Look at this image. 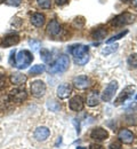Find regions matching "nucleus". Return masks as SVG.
<instances>
[{
    "label": "nucleus",
    "mask_w": 137,
    "mask_h": 149,
    "mask_svg": "<svg viewBox=\"0 0 137 149\" xmlns=\"http://www.w3.org/2000/svg\"><path fill=\"white\" fill-rule=\"evenodd\" d=\"M88 60H89V56L88 54L85 56H82V57H78V58H74V62L79 64V65H83V64H86L87 62H88Z\"/></svg>",
    "instance_id": "obj_27"
},
{
    "label": "nucleus",
    "mask_w": 137,
    "mask_h": 149,
    "mask_svg": "<svg viewBox=\"0 0 137 149\" xmlns=\"http://www.w3.org/2000/svg\"><path fill=\"white\" fill-rule=\"evenodd\" d=\"M6 86V77L5 74H0V90H2Z\"/></svg>",
    "instance_id": "obj_28"
},
{
    "label": "nucleus",
    "mask_w": 137,
    "mask_h": 149,
    "mask_svg": "<svg viewBox=\"0 0 137 149\" xmlns=\"http://www.w3.org/2000/svg\"><path fill=\"white\" fill-rule=\"evenodd\" d=\"M40 57H41V60H42L45 63H50V62L53 61V55H52L50 51H48V49H46V48H42V49L40 51Z\"/></svg>",
    "instance_id": "obj_20"
},
{
    "label": "nucleus",
    "mask_w": 137,
    "mask_h": 149,
    "mask_svg": "<svg viewBox=\"0 0 137 149\" xmlns=\"http://www.w3.org/2000/svg\"><path fill=\"white\" fill-rule=\"evenodd\" d=\"M55 1H56V3L59 5V6H62V5H64V3L67 2V0H55Z\"/></svg>",
    "instance_id": "obj_33"
},
{
    "label": "nucleus",
    "mask_w": 137,
    "mask_h": 149,
    "mask_svg": "<svg viewBox=\"0 0 137 149\" xmlns=\"http://www.w3.org/2000/svg\"><path fill=\"white\" fill-rule=\"evenodd\" d=\"M98 102H99V96H98L97 92H92L89 93L88 97H87V104L89 107H95L97 106Z\"/></svg>",
    "instance_id": "obj_19"
},
{
    "label": "nucleus",
    "mask_w": 137,
    "mask_h": 149,
    "mask_svg": "<svg viewBox=\"0 0 137 149\" xmlns=\"http://www.w3.org/2000/svg\"><path fill=\"white\" fill-rule=\"evenodd\" d=\"M127 33H128V31H127V30H126V31H123V32H120V33H118V35H116V36H113L112 38L107 39V40H106V44H112V42L117 41V40H119V39H121L123 36H126Z\"/></svg>",
    "instance_id": "obj_25"
},
{
    "label": "nucleus",
    "mask_w": 137,
    "mask_h": 149,
    "mask_svg": "<svg viewBox=\"0 0 137 149\" xmlns=\"http://www.w3.org/2000/svg\"><path fill=\"white\" fill-rule=\"evenodd\" d=\"M90 136L94 140L103 141V140H105V139L109 138V132L105 130V129H103V127H96V129H94V130L92 131Z\"/></svg>",
    "instance_id": "obj_10"
},
{
    "label": "nucleus",
    "mask_w": 137,
    "mask_h": 149,
    "mask_svg": "<svg viewBox=\"0 0 137 149\" xmlns=\"http://www.w3.org/2000/svg\"><path fill=\"white\" fill-rule=\"evenodd\" d=\"M106 36V30L103 29V28H99V29H96L94 32H93V37L95 39H103V38Z\"/></svg>",
    "instance_id": "obj_23"
},
{
    "label": "nucleus",
    "mask_w": 137,
    "mask_h": 149,
    "mask_svg": "<svg viewBox=\"0 0 137 149\" xmlns=\"http://www.w3.org/2000/svg\"><path fill=\"white\" fill-rule=\"evenodd\" d=\"M118 47H119L118 44L111 45V46H106L105 48L102 49V54H103V55H109V54H111V53H114L118 49Z\"/></svg>",
    "instance_id": "obj_22"
},
{
    "label": "nucleus",
    "mask_w": 137,
    "mask_h": 149,
    "mask_svg": "<svg viewBox=\"0 0 137 149\" xmlns=\"http://www.w3.org/2000/svg\"><path fill=\"white\" fill-rule=\"evenodd\" d=\"M45 70H46V68H45L43 64H36L30 69V74L32 76H37V74H42Z\"/></svg>",
    "instance_id": "obj_21"
},
{
    "label": "nucleus",
    "mask_w": 137,
    "mask_h": 149,
    "mask_svg": "<svg viewBox=\"0 0 137 149\" xmlns=\"http://www.w3.org/2000/svg\"><path fill=\"white\" fill-rule=\"evenodd\" d=\"M122 1H125V2H127V1H129V0H122Z\"/></svg>",
    "instance_id": "obj_36"
},
{
    "label": "nucleus",
    "mask_w": 137,
    "mask_h": 149,
    "mask_svg": "<svg viewBox=\"0 0 137 149\" xmlns=\"http://www.w3.org/2000/svg\"><path fill=\"white\" fill-rule=\"evenodd\" d=\"M118 138L120 139L121 142L123 143H127V145H130L133 141H134V134L127 129H121L118 133Z\"/></svg>",
    "instance_id": "obj_8"
},
{
    "label": "nucleus",
    "mask_w": 137,
    "mask_h": 149,
    "mask_svg": "<svg viewBox=\"0 0 137 149\" xmlns=\"http://www.w3.org/2000/svg\"><path fill=\"white\" fill-rule=\"evenodd\" d=\"M135 88H136L135 85H129V86H127L126 88H123L122 92L119 94V96L116 99L114 106H120V104H122L123 102H126L128 99H130L133 93L135 92Z\"/></svg>",
    "instance_id": "obj_3"
},
{
    "label": "nucleus",
    "mask_w": 137,
    "mask_h": 149,
    "mask_svg": "<svg viewBox=\"0 0 137 149\" xmlns=\"http://www.w3.org/2000/svg\"><path fill=\"white\" fill-rule=\"evenodd\" d=\"M129 109H133V110L137 111V102H133V103L129 106Z\"/></svg>",
    "instance_id": "obj_32"
},
{
    "label": "nucleus",
    "mask_w": 137,
    "mask_h": 149,
    "mask_svg": "<svg viewBox=\"0 0 137 149\" xmlns=\"http://www.w3.org/2000/svg\"><path fill=\"white\" fill-rule=\"evenodd\" d=\"M73 84L74 86L79 88V90H85L87 87H89L92 84H90V79L87 77V76H79L76 77L73 79Z\"/></svg>",
    "instance_id": "obj_9"
},
{
    "label": "nucleus",
    "mask_w": 137,
    "mask_h": 149,
    "mask_svg": "<svg viewBox=\"0 0 137 149\" xmlns=\"http://www.w3.org/2000/svg\"><path fill=\"white\" fill-rule=\"evenodd\" d=\"M45 21H46V17H45V15L41 14V13H36V14H33V15L31 16V23H32L34 26H38V28L43 25Z\"/></svg>",
    "instance_id": "obj_18"
},
{
    "label": "nucleus",
    "mask_w": 137,
    "mask_h": 149,
    "mask_svg": "<svg viewBox=\"0 0 137 149\" xmlns=\"http://www.w3.org/2000/svg\"><path fill=\"white\" fill-rule=\"evenodd\" d=\"M33 61V55L30 51H26V49H23L20 51L17 54H16V58H15V65L19 68V69H26Z\"/></svg>",
    "instance_id": "obj_1"
},
{
    "label": "nucleus",
    "mask_w": 137,
    "mask_h": 149,
    "mask_svg": "<svg viewBox=\"0 0 137 149\" xmlns=\"http://www.w3.org/2000/svg\"><path fill=\"white\" fill-rule=\"evenodd\" d=\"M69 107L73 111H80V110H82L83 109V100H82V97L78 96V95L73 96L69 101Z\"/></svg>",
    "instance_id": "obj_11"
},
{
    "label": "nucleus",
    "mask_w": 137,
    "mask_h": 149,
    "mask_svg": "<svg viewBox=\"0 0 137 149\" xmlns=\"http://www.w3.org/2000/svg\"><path fill=\"white\" fill-rule=\"evenodd\" d=\"M31 93L36 97H41L43 94L46 93V84L42 80H36L31 84Z\"/></svg>",
    "instance_id": "obj_6"
},
{
    "label": "nucleus",
    "mask_w": 137,
    "mask_h": 149,
    "mask_svg": "<svg viewBox=\"0 0 137 149\" xmlns=\"http://www.w3.org/2000/svg\"><path fill=\"white\" fill-rule=\"evenodd\" d=\"M19 42H20V37L17 35H9L2 39L1 46L2 47H12V46L17 45Z\"/></svg>",
    "instance_id": "obj_13"
},
{
    "label": "nucleus",
    "mask_w": 137,
    "mask_h": 149,
    "mask_svg": "<svg viewBox=\"0 0 137 149\" xmlns=\"http://www.w3.org/2000/svg\"><path fill=\"white\" fill-rule=\"evenodd\" d=\"M70 65V58L66 55H61L53 63V65L50 67V72L52 74H57V72H64L65 70H67Z\"/></svg>",
    "instance_id": "obj_2"
},
{
    "label": "nucleus",
    "mask_w": 137,
    "mask_h": 149,
    "mask_svg": "<svg viewBox=\"0 0 137 149\" xmlns=\"http://www.w3.org/2000/svg\"><path fill=\"white\" fill-rule=\"evenodd\" d=\"M71 94V86L69 84H62L57 87V96L59 99H66Z\"/></svg>",
    "instance_id": "obj_16"
},
{
    "label": "nucleus",
    "mask_w": 137,
    "mask_h": 149,
    "mask_svg": "<svg viewBox=\"0 0 137 149\" xmlns=\"http://www.w3.org/2000/svg\"><path fill=\"white\" fill-rule=\"evenodd\" d=\"M26 80H28L26 76L23 74H20V72L13 74L10 76V81H12V84H14V85H23Z\"/></svg>",
    "instance_id": "obj_17"
},
{
    "label": "nucleus",
    "mask_w": 137,
    "mask_h": 149,
    "mask_svg": "<svg viewBox=\"0 0 137 149\" xmlns=\"http://www.w3.org/2000/svg\"><path fill=\"white\" fill-rule=\"evenodd\" d=\"M59 31H61V25H59V23L56 19H53V21H50L48 23V25H47V32H48V35H50V36H57L59 33Z\"/></svg>",
    "instance_id": "obj_15"
},
{
    "label": "nucleus",
    "mask_w": 137,
    "mask_h": 149,
    "mask_svg": "<svg viewBox=\"0 0 137 149\" xmlns=\"http://www.w3.org/2000/svg\"><path fill=\"white\" fill-rule=\"evenodd\" d=\"M71 54L74 56V58H78V57H82V56L87 55L88 53V46H85V45H74L72 46V48L70 49Z\"/></svg>",
    "instance_id": "obj_12"
},
{
    "label": "nucleus",
    "mask_w": 137,
    "mask_h": 149,
    "mask_svg": "<svg viewBox=\"0 0 137 149\" xmlns=\"http://www.w3.org/2000/svg\"><path fill=\"white\" fill-rule=\"evenodd\" d=\"M8 97L12 102H23L28 97V94L24 88H14L9 92Z\"/></svg>",
    "instance_id": "obj_5"
},
{
    "label": "nucleus",
    "mask_w": 137,
    "mask_h": 149,
    "mask_svg": "<svg viewBox=\"0 0 137 149\" xmlns=\"http://www.w3.org/2000/svg\"><path fill=\"white\" fill-rule=\"evenodd\" d=\"M49 135H50V131H49V129H47L45 126L38 127L37 130L34 131V138L38 141H45L46 139H48Z\"/></svg>",
    "instance_id": "obj_14"
},
{
    "label": "nucleus",
    "mask_w": 137,
    "mask_h": 149,
    "mask_svg": "<svg viewBox=\"0 0 137 149\" xmlns=\"http://www.w3.org/2000/svg\"><path fill=\"white\" fill-rule=\"evenodd\" d=\"M22 0H8V3L12 6H19Z\"/></svg>",
    "instance_id": "obj_29"
},
{
    "label": "nucleus",
    "mask_w": 137,
    "mask_h": 149,
    "mask_svg": "<svg viewBox=\"0 0 137 149\" xmlns=\"http://www.w3.org/2000/svg\"><path fill=\"white\" fill-rule=\"evenodd\" d=\"M37 2H38V5L41 8H45V9H48L52 6V1L50 0H37Z\"/></svg>",
    "instance_id": "obj_26"
},
{
    "label": "nucleus",
    "mask_w": 137,
    "mask_h": 149,
    "mask_svg": "<svg viewBox=\"0 0 137 149\" xmlns=\"http://www.w3.org/2000/svg\"><path fill=\"white\" fill-rule=\"evenodd\" d=\"M121 147V145L119 143V142H113V143H111V146H110V149H120Z\"/></svg>",
    "instance_id": "obj_30"
},
{
    "label": "nucleus",
    "mask_w": 137,
    "mask_h": 149,
    "mask_svg": "<svg viewBox=\"0 0 137 149\" xmlns=\"http://www.w3.org/2000/svg\"><path fill=\"white\" fill-rule=\"evenodd\" d=\"M117 90H118V83L116 81V80L111 81V83L105 87V90L103 91L102 100H103L104 102H110V101L113 99L114 93L117 92Z\"/></svg>",
    "instance_id": "obj_4"
},
{
    "label": "nucleus",
    "mask_w": 137,
    "mask_h": 149,
    "mask_svg": "<svg viewBox=\"0 0 137 149\" xmlns=\"http://www.w3.org/2000/svg\"><path fill=\"white\" fill-rule=\"evenodd\" d=\"M133 3H134L135 6H137V0H133Z\"/></svg>",
    "instance_id": "obj_34"
},
{
    "label": "nucleus",
    "mask_w": 137,
    "mask_h": 149,
    "mask_svg": "<svg viewBox=\"0 0 137 149\" xmlns=\"http://www.w3.org/2000/svg\"><path fill=\"white\" fill-rule=\"evenodd\" d=\"M127 63L129 65V68L131 69H137V54H131L128 57Z\"/></svg>",
    "instance_id": "obj_24"
},
{
    "label": "nucleus",
    "mask_w": 137,
    "mask_h": 149,
    "mask_svg": "<svg viewBox=\"0 0 137 149\" xmlns=\"http://www.w3.org/2000/svg\"><path fill=\"white\" fill-rule=\"evenodd\" d=\"M136 100H137V94H136Z\"/></svg>",
    "instance_id": "obj_38"
},
{
    "label": "nucleus",
    "mask_w": 137,
    "mask_h": 149,
    "mask_svg": "<svg viewBox=\"0 0 137 149\" xmlns=\"http://www.w3.org/2000/svg\"><path fill=\"white\" fill-rule=\"evenodd\" d=\"M77 149H87V148H85V147H77Z\"/></svg>",
    "instance_id": "obj_35"
},
{
    "label": "nucleus",
    "mask_w": 137,
    "mask_h": 149,
    "mask_svg": "<svg viewBox=\"0 0 137 149\" xmlns=\"http://www.w3.org/2000/svg\"><path fill=\"white\" fill-rule=\"evenodd\" d=\"M2 1H5V0H0V2H2Z\"/></svg>",
    "instance_id": "obj_37"
},
{
    "label": "nucleus",
    "mask_w": 137,
    "mask_h": 149,
    "mask_svg": "<svg viewBox=\"0 0 137 149\" xmlns=\"http://www.w3.org/2000/svg\"><path fill=\"white\" fill-rule=\"evenodd\" d=\"M133 15L129 13H122L120 15H117L114 19L111 21V24L114 26H122L125 24H128L133 21Z\"/></svg>",
    "instance_id": "obj_7"
},
{
    "label": "nucleus",
    "mask_w": 137,
    "mask_h": 149,
    "mask_svg": "<svg viewBox=\"0 0 137 149\" xmlns=\"http://www.w3.org/2000/svg\"><path fill=\"white\" fill-rule=\"evenodd\" d=\"M89 149H104V147L101 145H97V143H92Z\"/></svg>",
    "instance_id": "obj_31"
}]
</instances>
